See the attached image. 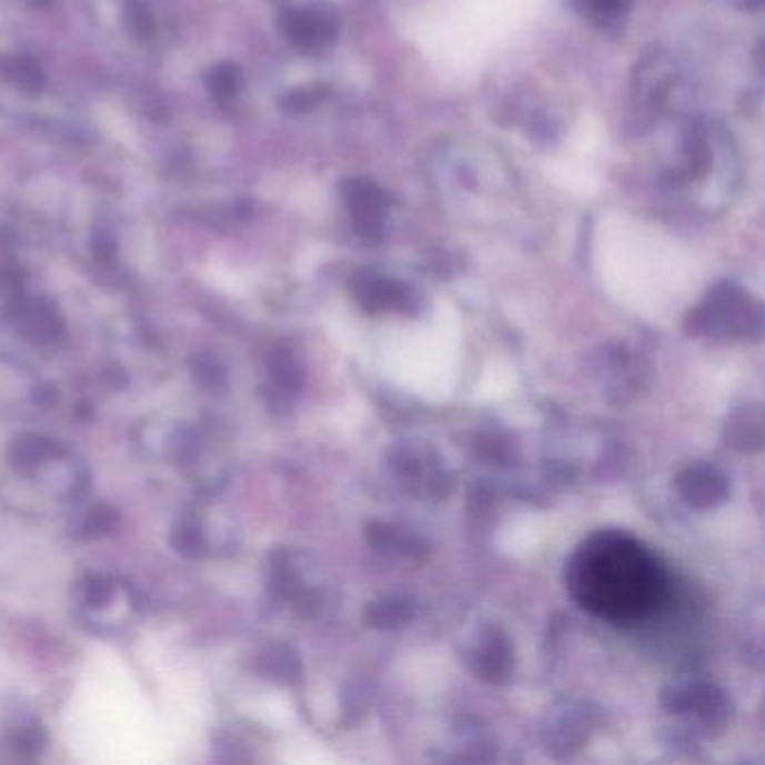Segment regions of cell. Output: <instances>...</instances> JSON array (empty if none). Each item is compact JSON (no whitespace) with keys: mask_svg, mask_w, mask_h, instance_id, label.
<instances>
[{"mask_svg":"<svg viewBox=\"0 0 765 765\" xmlns=\"http://www.w3.org/2000/svg\"><path fill=\"white\" fill-rule=\"evenodd\" d=\"M571 595L600 620L631 626L670 597V575L644 543L626 532L604 530L588 536L566 566Z\"/></svg>","mask_w":765,"mask_h":765,"instance_id":"cell-1","label":"cell"},{"mask_svg":"<svg viewBox=\"0 0 765 765\" xmlns=\"http://www.w3.org/2000/svg\"><path fill=\"white\" fill-rule=\"evenodd\" d=\"M694 331L714 338L747 335L752 328L758 331L761 308L741 288L732 283L716 285L707 301L692 314Z\"/></svg>","mask_w":765,"mask_h":765,"instance_id":"cell-2","label":"cell"},{"mask_svg":"<svg viewBox=\"0 0 765 765\" xmlns=\"http://www.w3.org/2000/svg\"><path fill=\"white\" fill-rule=\"evenodd\" d=\"M283 32L292 46L305 52L323 50L331 46L338 34V17L323 8H299L283 17Z\"/></svg>","mask_w":765,"mask_h":765,"instance_id":"cell-3","label":"cell"},{"mask_svg":"<svg viewBox=\"0 0 765 765\" xmlns=\"http://www.w3.org/2000/svg\"><path fill=\"white\" fill-rule=\"evenodd\" d=\"M344 202L362 236L378 239L382 234L389 198L375 182L362 180V178L349 180L344 184Z\"/></svg>","mask_w":765,"mask_h":765,"instance_id":"cell-4","label":"cell"},{"mask_svg":"<svg viewBox=\"0 0 765 765\" xmlns=\"http://www.w3.org/2000/svg\"><path fill=\"white\" fill-rule=\"evenodd\" d=\"M678 490L692 507H712L727 496L725 476L709 465L687 467L678 476Z\"/></svg>","mask_w":765,"mask_h":765,"instance_id":"cell-5","label":"cell"},{"mask_svg":"<svg viewBox=\"0 0 765 765\" xmlns=\"http://www.w3.org/2000/svg\"><path fill=\"white\" fill-rule=\"evenodd\" d=\"M353 292L366 310H393L409 303V290L404 285L375 272L358 274L353 281Z\"/></svg>","mask_w":765,"mask_h":765,"instance_id":"cell-6","label":"cell"},{"mask_svg":"<svg viewBox=\"0 0 765 765\" xmlns=\"http://www.w3.org/2000/svg\"><path fill=\"white\" fill-rule=\"evenodd\" d=\"M19 331L32 344H52L61 335V319L46 301H26L19 305Z\"/></svg>","mask_w":765,"mask_h":765,"instance_id":"cell-7","label":"cell"},{"mask_svg":"<svg viewBox=\"0 0 765 765\" xmlns=\"http://www.w3.org/2000/svg\"><path fill=\"white\" fill-rule=\"evenodd\" d=\"M674 703L667 701L672 712H694L696 716L714 723L716 718L725 716V698L709 685H692L685 689H676V694H667Z\"/></svg>","mask_w":765,"mask_h":765,"instance_id":"cell-8","label":"cell"},{"mask_svg":"<svg viewBox=\"0 0 765 765\" xmlns=\"http://www.w3.org/2000/svg\"><path fill=\"white\" fill-rule=\"evenodd\" d=\"M63 454V447L54 441L43 439L37 433H23L10 447V461L17 470H34L48 459H57Z\"/></svg>","mask_w":765,"mask_h":765,"instance_id":"cell-9","label":"cell"},{"mask_svg":"<svg viewBox=\"0 0 765 765\" xmlns=\"http://www.w3.org/2000/svg\"><path fill=\"white\" fill-rule=\"evenodd\" d=\"M487 642L479 648V667L476 672H481L485 678L490 681H501L512 665V651L505 637L499 635V631H490V637H485Z\"/></svg>","mask_w":765,"mask_h":765,"instance_id":"cell-10","label":"cell"},{"mask_svg":"<svg viewBox=\"0 0 765 765\" xmlns=\"http://www.w3.org/2000/svg\"><path fill=\"white\" fill-rule=\"evenodd\" d=\"M0 77L26 92H39L46 83L43 68L30 57H0Z\"/></svg>","mask_w":765,"mask_h":765,"instance_id":"cell-11","label":"cell"},{"mask_svg":"<svg viewBox=\"0 0 765 765\" xmlns=\"http://www.w3.org/2000/svg\"><path fill=\"white\" fill-rule=\"evenodd\" d=\"M171 545L187 560H198L207 551L204 534H202L200 525L191 519H184L175 525V530L171 534Z\"/></svg>","mask_w":765,"mask_h":765,"instance_id":"cell-12","label":"cell"},{"mask_svg":"<svg viewBox=\"0 0 765 765\" xmlns=\"http://www.w3.org/2000/svg\"><path fill=\"white\" fill-rule=\"evenodd\" d=\"M207 88L221 99L234 97L241 88H243V74L241 68L234 63H221L215 66L209 74H207Z\"/></svg>","mask_w":765,"mask_h":765,"instance_id":"cell-13","label":"cell"},{"mask_svg":"<svg viewBox=\"0 0 765 765\" xmlns=\"http://www.w3.org/2000/svg\"><path fill=\"white\" fill-rule=\"evenodd\" d=\"M124 19H127V28L131 30V34L135 39L153 41V37H155V21H153V17H151L144 0H127Z\"/></svg>","mask_w":765,"mask_h":765,"instance_id":"cell-14","label":"cell"},{"mask_svg":"<svg viewBox=\"0 0 765 765\" xmlns=\"http://www.w3.org/2000/svg\"><path fill=\"white\" fill-rule=\"evenodd\" d=\"M118 525H120V514H118L113 507L97 505V507H92V510L85 514L83 532H85L88 536H101V534L113 532Z\"/></svg>","mask_w":765,"mask_h":765,"instance_id":"cell-15","label":"cell"},{"mask_svg":"<svg viewBox=\"0 0 765 765\" xmlns=\"http://www.w3.org/2000/svg\"><path fill=\"white\" fill-rule=\"evenodd\" d=\"M580 8L600 21H615L620 19L626 10L631 0H577Z\"/></svg>","mask_w":765,"mask_h":765,"instance_id":"cell-16","label":"cell"},{"mask_svg":"<svg viewBox=\"0 0 765 765\" xmlns=\"http://www.w3.org/2000/svg\"><path fill=\"white\" fill-rule=\"evenodd\" d=\"M113 591H115V584L111 577H101V575H92L85 580L83 584V600L88 606H103L108 600L113 597Z\"/></svg>","mask_w":765,"mask_h":765,"instance_id":"cell-17","label":"cell"},{"mask_svg":"<svg viewBox=\"0 0 765 765\" xmlns=\"http://www.w3.org/2000/svg\"><path fill=\"white\" fill-rule=\"evenodd\" d=\"M193 375L204 386H221L225 382V371L211 355H198L193 360Z\"/></svg>","mask_w":765,"mask_h":765,"instance_id":"cell-18","label":"cell"},{"mask_svg":"<svg viewBox=\"0 0 765 765\" xmlns=\"http://www.w3.org/2000/svg\"><path fill=\"white\" fill-rule=\"evenodd\" d=\"M323 88H301V90H292L290 94L283 97L281 105L288 108V111H308L314 103H319V99L323 97Z\"/></svg>","mask_w":765,"mask_h":765,"instance_id":"cell-19","label":"cell"},{"mask_svg":"<svg viewBox=\"0 0 765 765\" xmlns=\"http://www.w3.org/2000/svg\"><path fill=\"white\" fill-rule=\"evenodd\" d=\"M409 617H411V613H406L404 604L384 602V604H378V608L373 613V624H378V626H393V624H402Z\"/></svg>","mask_w":765,"mask_h":765,"instance_id":"cell-20","label":"cell"},{"mask_svg":"<svg viewBox=\"0 0 765 765\" xmlns=\"http://www.w3.org/2000/svg\"><path fill=\"white\" fill-rule=\"evenodd\" d=\"M92 252L101 263H111L118 254V243L108 232H97L92 236Z\"/></svg>","mask_w":765,"mask_h":765,"instance_id":"cell-21","label":"cell"},{"mask_svg":"<svg viewBox=\"0 0 765 765\" xmlns=\"http://www.w3.org/2000/svg\"><path fill=\"white\" fill-rule=\"evenodd\" d=\"M745 3H747V6H752V8H761L763 0H745Z\"/></svg>","mask_w":765,"mask_h":765,"instance_id":"cell-22","label":"cell"},{"mask_svg":"<svg viewBox=\"0 0 765 765\" xmlns=\"http://www.w3.org/2000/svg\"><path fill=\"white\" fill-rule=\"evenodd\" d=\"M32 3H34V6H46L48 0H32Z\"/></svg>","mask_w":765,"mask_h":765,"instance_id":"cell-23","label":"cell"}]
</instances>
